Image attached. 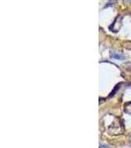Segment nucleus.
<instances>
[{
	"instance_id": "1",
	"label": "nucleus",
	"mask_w": 131,
	"mask_h": 148,
	"mask_svg": "<svg viewBox=\"0 0 131 148\" xmlns=\"http://www.w3.org/2000/svg\"><path fill=\"white\" fill-rule=\"evenodd\" d=\"M124 111L127 112V113H130V112H131V102H128V103H126V104H125Z\"/></svg>"
},
{
	"instance_id": "2",
	"label": "nucleus",
	"mask_w": 131,
	"mask_h": 148,
	"mask_svg": "<svg viewBox=\"0 0 131 148\" xmlns=\"http://www.w3.org/2000/svg\"><path fill=\"white\" fill-rule=\"evenodd\" d=\"M123 67L125 68V70L131 71V62H126L123 64Z\"/></svg>"
},
{
	"instance_id": "3",
	"label": "nucleus",
	"mask_w": 131,
	"mask_h": 148,
	"mask_svg": "<svg viewBox=\"0 0 131 148\" xmlns=\"http://www.w3.org/2000/svg\"><path fill=\"white\" fill-rule=\"evenodd\" d=\"M113 57H114V58H117V59H123L124 57H123V56H121V54H115V53H113Z\"/></svg>"
},
{
	"instance_id": "4",
	"label": "nucleus",
	"mask_w": 131,
	"mask_h": 148,
	"mask_svg": "<svg viewBox=\"0 0 131 148\" xmlns=\"http://www.w3.org/2000/svg\"><path fill=\"white\" fill-rule=\"evenodd\" d=\"M100 148H108V146H106V145H101Z\"/></svg>"
}]
</instances>
